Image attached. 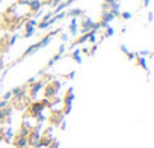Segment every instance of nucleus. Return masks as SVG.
<instances>
[{
  "instance_id": "nucleus-8",
  "label": "nucleus",
  "mask_w": 154,
  "mask_h": 148,
  "mask_svg": "<svg viewBox=\"0 0 154 148\" xmlns=\"http://www.w3.org/2000/svg\"><path fill=\"white\" fill-rule=\"evenodd\" d=\"M0 68H2V60H0Z\"/></svg>"
},
{
  "instance_id": "nucleus-4",
  "label": "nucleus",
  "mask_w": 154,
  "mask_h": 148,
  "mask_svg": "<svg viewBox=\"0 0 154 148\" xmlns=\"http://www.w3.org/2000/svg\"><path fill=\"white\" fill-rule=\"evenodd\" d=\"M39 6H41V3L38 2V0H33V2H30V8H32V11H38Z\"/></svg>"
},
{
  "instance_id": "nucleus-2",
  "label": "nucleus",
  "mask_w": 154,
  "mask_h": 148,
  "mask_svg": "<svg viewBox=\"0 0 154 148\" xmlns=\"http://www.w3.org/2000/svg\"><path fill=\"white\" fill-rule=\"evenodd\" d=\"M41 88H42V83H41V82L35 83V85L32 86V89H30V94H32V95H36V92H38Z\"/></svg>"
},
{
  "instance_id": "nucleus-6",
  "label": "nucleus",
  "mask_w": 154,
  "mask_h": 148,
  "mask_svg": "<svg viewBox=\"0 0 154 148\" xmlns=\"http://www.w3.org/2000/svg\"><path fill=\"white\" fill-rule=\"evenodd\" d=\"M53 94H54V88H53V86H48L47 91H45V95L50 97V95H53Z\"/></svg>"
},
{
  "instance_id": "nucleus-7",
  "label": "nucleus",
  "mask_w": 154,
  "mask_h": 148,
  "mask_svg": "<svg viewBox=\"0 0 154 148\" xmlns=\"http://www.w3.org/2000/svg\"><path fill=\"white\" fill-rule=\"evenodd\" d=\"M106 3H109V5H113V3H115V0H106Z\"/></svg>"
},
{
  "instance_id": "nucleus-1",
  "label": "nucleus",
  "mask_w": 154,
  "mask_h": 148,
  "mask_svg": "<svg viewBox=\"0 0 154 148\" xmlns=\"http://www.w3.org/2000/svg\"><path fill=\"white\" fill-rule=\"evenodd\" d=\"M44 104H45V103H35V104L30 107V113H32V115L39 113V112H41V109L44 107Z\"/></svg>"
},
{
  "instance_id": "nucleus-5",
  "label": "nucleus",
  "mask_w": 154,
  "mask_h": 148,
  "mask_svg": "<svg viewBox=\"0 0 154 148\" xmlns=\"http://www.w3.org/2000/svg\"><path fill=\"white\" fill-rule=\"evenodd\" d=\"M24 145H26V137H21V139L17 140V146H18V148H23Z\"/></svg>"
},
{
  "instance_id": "nucleus-3",
  "label": "nucleus",
  "mask_w": 154,
  "mask_h": 148,
  "mask_svg": "<svg viewBox=\"0 0 154 148\" xmlns=\"http://www.w3.org/2000/svg\"><path fill=\"white\" fill-rule=\"evenodd\" d=\"M11 113V109H5V110H2V109H0V121H3L8 115Z\"/></svg>"
}]
</instances>
